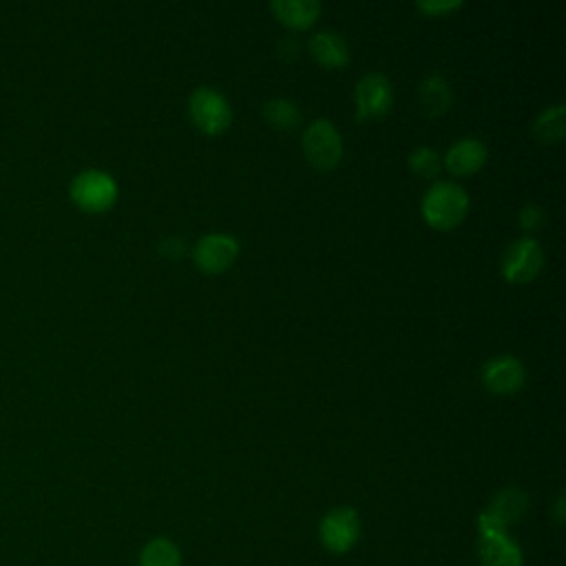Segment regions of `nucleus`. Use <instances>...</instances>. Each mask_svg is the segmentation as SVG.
<instances>
[{
  "label": "nucleus",
  "instance_id": "1",
  "mask_svg": "<svg viewBox=\"0 0 566 566\" xmlns=\"http://www.w3.org/2000/svg\"><path fill=\"white\" fill-rule=\"evenodd\" d=\"M469 210V195L455 181H436L422 197V217L438 230L455 228Z\"/></svg>",
  "mask_w": 566,
  "mask_h": 566
},
{
  "label": "nucleus",
  "instance_id": "2",
  "mask_svg": "<svg viewBox=\"0 0 566 566\" xmlns=\"http://www.w3.org/2000/svg\"><path fill=\"white\" fill-rule=\"evenodd\" d=\"M69 195L80 210L99 214L117 201V181L102 168H84L71 179Z\"/></svg>",
  "mask_w": 566,
  "mask_h": 566
},
{
  "label": "nucleus",
  "instance_id": "3",
  "mask_svg": "<svg viewBox=\"0 0 566 566\" xmlns=\"http://www.w3.org/2000/svg\"><path fill=\"white\" fill-rule=\"evenodd\" d=\"M301 148L314 168L329 170L343 157V137L327 117H318L305 126Z\"/></svg>",
  "mask_w": 566,
  "mask_h": 566
},
{
  "label": "nucleus",
  "instance_id": "4",
  "mask_svg": "<svg viewBox=\"0 0 566 566\" xmlns=\"http://www.w3.org/2000/svg\"><path fill=\"white\" fill-rule=\"evenodd\" d=\"M188 115L192 124L208 133H223L232 122V106L223 93L212 86H197L188 97Z\"/></svg>",
  "mask_w": 566,
  "mask_h": 566
},
{
  "label": "nucleus",
  "instance_id": "5",
  "mask_svg": "<svg viewBox=\"0 0 566 566\" xmlns=\"http://www.w3.org/2000/svg\"><path fill=\"white\" fill-rule=\"evenodd\" d=\"M544 265V250L535 237H520L511 241L500 259L502 276L511 283L531 281Z\"/></svg>",
  "mask_w": 566,
  "mask_h": 566
},
{
  "label": "nucleus",
  "instance_id": "6",
  "mask_svg": "<svg viewBox=\"0 0 566 566\" xmlns=\"http://www.w3.org/2000/svg\"><path fill=\"white\" fill-rule=\"evenodd\" d=\"M321 542L332 553H347L360 535L358 513L352 506H336L327 511L318 524Z\"/></svg>",
  "mask_w": 566,
  "mask_h": 566
},
{
  "label": "nucleus",
  "instance_id": "7",
  "mask_svg": "<svg viewBox=\"0 0 566 566\" xmlns=\"http://www.w3.org/2000/svg\"><path fill=\"white\" fill-rule=\"evenodd\" d=\"M354 102H356V119L385 115L394 102V88L389 77L378 71L365 73L354 88Z\"/></svg>",
  "mask_w": 566,
  "mask_h": 566
},
{
  "label": "nucleus",
  "instance_id": "8",
  "mask_svg": "<svg viewBox=\"0 0 566 566\" xmlns=\"http://www.w3.org/2000/svg\"><path fill=\"white\" fill-rule=\"evenodd\" d=\"M239 254V241L226 232H208L195 245V263L199 270L217 274L228 270Z\"/></svg>",
  "mask_w": 566,
  "mask_h": 566
},
{
  "label": "nucleus",
  "instance_id": "9",
  "mask_svg": "<svg viewBox=\"0 0 566 566\" xmlns=\"http://www.w3.org/2000/svg\"><path fill=\"white\" fill-rule=\"evenodd\" d=\"M480 380L489 391L506 396V394H515L522 389V385L526 380V369L515 356L500 354V356L489 358L482 365Z\"/></svg>",
  "mask_w": 566,
  "mask_h": 566
},
{
  "label": "nucleus",
  "instance_id": "10",
  "mask_svg": "<svg viewBox=\"0 0 566 566\" xmlns=\"http://www.w3.org/2000/svg\"><path fill=\"white\" fill-rule=\"evenodd\" d=\"M478 553L482 566H522V553L504 528L480 526Z\"/></svg>",
  "mask_w": 566,
  "mask_h": 566
},
{
  "label": "nucleus",
  "instance_id": "11",
  "mask_svg": "<svg viewBox=\"0 0 566 566\" xmlns=\"http://www.w3.org/2000/svg\"><path fill=\"white\" fill-rule=\"evenodd\" d=\"M524 511H526L524 491H520L515 486H509V489H502L493 497L491 506L480 515L478 524L480 526H493V528H506V524L520 520Z\"/></svg>",
  "mask_w": 566,
  "mask_h": 566
},
{
  "label": "nucleus",
  "instance_id": "12",
  "mask_svg": "<svg viewBox=\"0 0 566 566\" xmlns=\"http://www.w3.org/2000/svg\"><path fill=\"white\" fill-rule=\"evenodd\" d=\"M484 161H486V146L478 137H462L453 142L444 155L447 170L458 177L480 170Z\"/></svg>",
  "mask_w": 566,
  "mask_h": 566
},
{
  "label": "nucleus",
  "instance_id": "13",
  "mask_svg": "<svg viewBox=\"0 0 566 566\" xmlns=\"http://www.w3.org/2000/svg\"><path fill=\"white\" fill-rule=\"evenodd\" d=\"M451 102H453V88H451L449 80L438 71L427 73L418 86L420 111L429 117H438L449 111Z\"/></svg>",
  "mask_w": 566,
  "mask_h": 566
},
{
  "label": "nucleus",
  "instance_id": "14",
  "mask_svg": "<svg viewBox=\"0 0 566 566\" xmlns=\"http://www.w3.org/2000/svg\"><path fill=\"white\" fill-rule=\"evenodd\" d=\"M307 49H310L312 57L323 66H343L349 60V46H347L345 38L329 29L316 31L310 38Z\"/></svg>",
  "mask_w": 566,
  "mask_h": 566
},
{
  "label": "nucleus",
  "instance_id": "15",
  "mask_svg": "<svg viewBox=\"0 0 566 566\" xmlns=\"http://www.w3.org/2000/svg\"><path fill=\"white\" fill-rule=\"evenodd\" d=\"M270 11L276 15L279 22L292 29H305L314 24V20L321 15V2L318 0H272Z\"/></svg>",
  "mask_w": 566,
  "mask_h": 566
},
{
  "label": "nucleus",
  "instance_id": "16",
  "mask_svg": "<svg viewBox=\"0 0 566 566\" xmlns=\"http://www.w3.org/2000/svg\"><path fill=\"white\" fill-rule=\"evenodd\" d=\"M566 130V106L557 102L546 106L533 122V137L542 144H557Z\"/></svg>",
  "mask_w": 566,
  "mask_h": 566
},
{
  "label": "nucleus",
  "instance_id": "17",
  "mask_svg": "<svg viewBox=\"0 0 566 566\" xmlns=\"http://www.w3.org/2000/svg\"><path fill=\"white\" fill-rule=\"evenodd\" d=\"M265 122L274 128H283V130H290V128H296L298 122H301V111L296 106L294 99L290 97H272L263 104L261 108Z\"/></svg>",
  "mask_w": 566,
  "mask_h": 566
},
{
  "label": "nucleus",
  "instance_id": "18",
  "mask_svg": "<svg viewBox=\"0 0 566 566\" xmlns=\"http://www.w3.org/2000/svg\"><path fill=\"white\" fill-rule=\"evenodd\" d=\"M139 566H181L179 548L166 537L150 539L139 555Z\"/></svg>",
  "mask_w": 566,
  "mask_h": 566
},
{
  "label": "nucleus",
  "instance_id": "19",
  "mask_svg": "<svg viewBox=\"0 0 566 566\" xmlns=\"http://www.w3.org/2000/svg\"><path fill=\"white\" fill-rule=\"evenodd\" d=\"M409 168L413 175L422 177V179H431L440 172L442 168V157L438 155V150H433L431 146H416L409 157Z\"/></svg>",
  "mask_w": 566,
  "mask_h": 566
},
{
  "label": "nucleus",
  "instance_id": "20",
  "mask_svg": "<svg viewBox=\"0 0 566 566\" xmlns=\"http://www.w3.org/2000/svg\"><path fill=\"white\" fill-rule=\"evenodd\" d=\"M544 210L537 206V203H526L522 206L520 210V226L526 230V232H533L537 228H542L544 223Z\"/></svg>",
  "mask_w": 566,
  "mask_h": 566
},
{
  "label": "nucleus",
  "instance_id": "21",
  "mask_svg": "<svg viewBox=\"0 0 566 566\" xmlns=\"http://www.w3.org/2000/svg\"><path fill=\"white\" fill-rule=\"evenodd\" d=\"M416 7L427 15H438V13H449L462 7V0H418Z\"/></svg>",
  "mask_w": 566,
  "mask_h": 566
}]
</instances>
